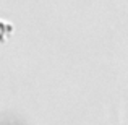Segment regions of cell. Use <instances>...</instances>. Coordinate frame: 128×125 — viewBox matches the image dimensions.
Returning a JSON list of instances; mask_svg holds the SVG:
<instances>
[{
  "instance_id": "obj_1",
  "label": "cell",
  "mask_w": 128,
  "mask_h": 125,
  "mask_svg": "<svg viewBox=\"0 0 128 125\" xmlns=\"http://www.w3.org/2000/svg\"><path fill=\"white\" fill-rule=\"evenodd\" d=\"M5 28H8V26H5L3 23H0V31H2V29H5ZM3 39H5V38H3V33H0V42H2Z\"/></svg>"
}]
</instances>
